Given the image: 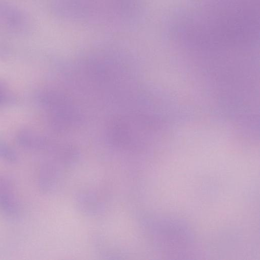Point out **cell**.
Listing matches in <instances>:
<instances>
[{
    "mask_svg": "<svg viewBox=\"0 0 260 260\" xmlns=\"http://www.w3.org/2000/svg\"><path fill=\"white\" fill-rule=\"evenodd\" d=\"M17 140L20 145L29 148L37 147L42 143L40 138L28 131L21 132L17 137Z\"/></svg>",
    "mask_w": 260,
    "mask_h": 260,
    "instance_id": "4",
    "label": "cell"
},
{
    "mask_svg": "<svg viewBox=\"0 0 260 260\" xmlns=\"http://www.w3.org/2000/svg\"><path fill=\"white\" fill-rule=\"evenodd\" d=\"M11 95L4 83L0 81V105L6 103L10 100Z\"/></svg>",
    "mask_w": 260,
    "mask_h": 260,
    "instance_id": "6",
    "label": "cell"
},
{
    "mask_svg": "<svg viewBox=\"0 0 260 260\" xmlns=\"http://www.w3.org/2000/svg\"><path fill=\"white\" fill-rule=\"evenodd\" d=\"M45 101L49 109L51 122L57 129H68L80 120L77 109L66 96L51 93L45 96Z\"/></svg>",
    "mask_w": 260,
    "mask_h": 260,
    "instance_id": "1",
    "label": "cell"
},
{
    "mask_svg": "<svg viewBox=\"0 0 260 260\" xmlns=\"http://www.w3.org/2000/svg\"><path fill=\"white\" fill-rule=\"evenodd\" d=\"M24 24L22 16L15 9L0 6V29L8 31H17Z\"/></svg>",
    "mask_w": 260,
    "mask_h": 260,
    "instance_id": "2",
    "label": "cell"
},
{
    "mask_svg": "<svg viewBox=\"0 0 260 260\" xmlns=\"http://www.w3.org/2000/svg\"><path fill=\"white\" fill-rule=\"evenodd\" d=\"M0 157L10 162H14L17 159L14 150L3 141H0Z\"/></svg>",
    "mask_w": 260,
    "mask_h": 260,
    "instance_id": "5",
    "label": "cell"
},
{
    "mask_svg": "<svg viewBox=\"0 0 260 260\" xmlns=\"http://www.w3.org/2000/svg\"><path fill=\"white\" fill-rule=\"evenodd\" d=\"M18 209V205L15 199L12 195L0 192V210L7 214H14Z\"/></svg>",
    "mask_w": 260,
    "mask_h": 260,
    "instance_id": "3",
    "label": "cell"
}]
</instances>
